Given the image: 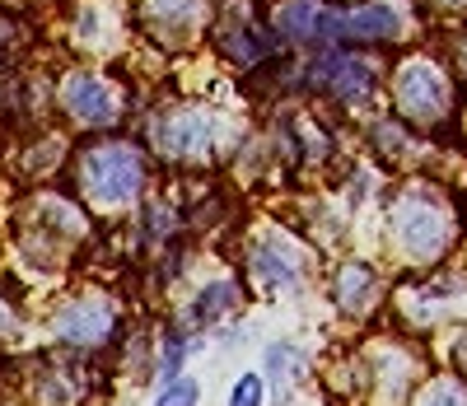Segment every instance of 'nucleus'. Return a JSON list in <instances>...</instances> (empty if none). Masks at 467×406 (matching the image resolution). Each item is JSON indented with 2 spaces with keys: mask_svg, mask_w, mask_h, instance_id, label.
I'll return each mask as SVG.
<instances>
[{
  "mask_svg": "<svg viewBox=\"0 0 467 406\" xmlns=\"http://www.w3.org/2000/svg\"><path fill=\"white\" fill-rule=\"evenodd\" d=\"M140 178H145L140 154L122 141L89 145L80 159V182H85L89 201H99V206H127V201H136Z\"/></svg>",
  "mask_w": 467,
  "mask_h": 406,
  "instance_id": "obj_1",
  "label": "nucleus"
},
{
  "mask_svg": "<svg viewBox=\"0 0 467 406\" xmlns=\"http://www.w3.org/2000/svg\"><path fill=\"white\" fill-rule=\"evenodd\" d=\"M393 229H398V243L411 257H435L449 243V215L435 206L431 196H420V192H411L402 206L393 211Z\"/></svg>",
  "mask_w": 467,
  "mask_h": 406,
  "instance_id": "obj_2",
  "label": "nucleus"
},
{
  "mask_svg": "<svg viewBox=\"0 0 467 406\" xmlns=\"http://www.w3.org/2000/svg\"><path fill=\"white\" fill-rule=\"evenodd\" d=\"M61 103L66 112H75L80 121H89V127H103V121L117 117V89L108 85V79L99 75H70L66 85H61Z\"/></svg>",
  "mask_w": 467,
  "mask_h": 406,
  "instance_id": "obj_3",
  "label": "nucleus"
},
{
  "mask_svg": "<svg viewBox=\"0 0 467 406\" xmlns=\"http://www.w3.org/2000/svg\"><path fill=\"white\" fill-rule=\"evenodd\" d=\"M398 103H402V112H411V117H440L444 103H449L444 75H440L435 66L411 61V66L398 75Z\"/></svg>",
  "mask_w": 467,
  "mask_h": 406,
  "instance_id": "obj_4",
  "label": "nucleus"
},
{
  "mask_svg": "<svg viewBox=\"0 0 467 406\" xmlns=\"http://www.w3.org/2000/svg\"><path fill=\"white\" fill-rule=\"evenodd\" d=\"M108 332H112V308L103 299H75L57 318V337L61 341H75V346H94Z\"/></svg>",
  "mask_w": 467,
  "mask_h": 406,
  "instance_id": "obj_5",
  "label": "nucleus"
},
{
  "mask_svg": "<svg viewBox=\"0 0 467 406\" xmlns=\"http://www.w3.org/2000/svg\"><path fill=\"white\" fill-rule=\"evenodd\" d=\"M154 141H160V150L187 159V154H202L211 145V117L206 112H173L169 121H160V131H154Z\"/></svg>",
  "mask_w": 467,
  "mask_h": 406,
  "instance_id": "obj_6",
  "label": "nucleus"
},
{
  "mask_svg": "<svg viewBox=\"0 0 467 406\" xmlns=\"http://www.w3.org/2000/svg\"><path fill=\"white\" fill-rule=\"evenodd\" d=\"M341 37H356V43H369V37H393L398 33V10L393 5H365V10H350L341 19H332Z\"/></svg>",
  "mask_w": 467,
  "mask_h": 406,
  "instance_id": "obj_7",
  "label": "nucleus"
},
{
  "mask_svg": "<svg viewBox=\"0 0 467 406\" xmlns=\"http://www.w3.org/2000/svg\"><path fill=\"white\" fill-rule=\"evenodd\" d=\"M145 19L154 24V33H187L202 19V0H145Z\"/></svg>",
  "mask_w": 467,
  "mask_h": 406,
  "instance_id": "obj_8",
  "label": "nucleus"
},
{
  "mask_svg": "<svg viewBox=\"0 0 467 406\" xmlns=\"http://www.w3.org/2000/svg\"><path fill=\"white\" fill-rule=\"evenodd\" d=\"M323 24H332V19H323V10L314 5V0H290V5L276 10V33L295 37V43H308Z\"/></svg>",
  "mask_w": 467,
  "mask_h": 406,
  "instance_id": "obj_9",
  "label": "nucleus"
},
{
  "mask_svg": "<svg viewBox=\"0 0 467 406\" xmlns=\"http://www.w3.org/2000/svg\"><path fill=\"white\" fill-rule=\"evenodd\" d=\"M332 75H337V79H332V89H337L341 99H360V94L374 85V75H369L365 61H337Z\"/></svg>",
  "mask_w": 467,
  "mask_h": 406,
  "instance_id": "obj_10",
  "label": "nucleus"
},
{
  "mask_svg": "<svg viewBox=\"0 0 467 406\" xmlns=\"http://www.w3.org/2000/svg\"><path fill=\"white\" fill-rule=\"evenodd\" d=\"M224 308H234V286H229V280H215V286H206L202 299L192 304V318H197V322H215Z\"/></svg>",
  "mask_w": 467,
  "mask_h": 406,
  "instance_id": "obj_11",
  "label": "nucleus"
},
{
  "mask_svg": "<svg viewBox=\"0 0 467 406\" xmlns=\"http://www.w3.org/2000/svg\"><path fill=\"white\" fill-rule=\"evenodd\" d=\"M257 276L266 280V286H290V280H295V266L285 262V253H271V248H262L257 253Z\"/></svg>",
  "mask_w": 467,
  "mask_h": 406,
  "instance_id": "obj_12",
  "label": "nucleus"
},
{
  "mask_svg": "<svg viewBox=\"0 0 467 406\" xmlns=\"http://www.w3.org/2000/svg\"><path fill=\"white\" fill-rule=\"evenodd\" d=\"M369 286H374V276L365 266H346L341 271V304H365L360 295H369Z\"/></svg>",
  "mask_w": 467,
  "mask_h": 406,
  "instance_id": "obj_13",
  "label": "nucleus"
},
{
  "mask_svg": "<svg viewBox=\"0 0 467 406\" xmlns=\"http://www.w3.org/2000/svg\"><path fill=\"white\" fill-rule=\"evenodd\" d=\"M420 406H467V392L458 383H431L420 397Z\"/></svg>",
  "mask_w": 467,
  "mask_h": 406,
  "instance_id": "obj_14",
  "label": "nucleus"
},
{
  "mask_svg": "<svg viewBox=\"0 0 467 406\" xmlns=\"http://www.w3.org/2000/svg\"><path fill=\"white\" fill-rule=\"evenodd\" d=\"M197 397H202V392H197V383H169L154 406H197Z\"/></svg>",
  "mask_w": 467,
  "mask_h": 406,
  "instance_id": "obj_15",
  "label": "nucleus"
},
{
  "mask_svg": "<svg viewBox=\"0 0 467 406\" xmlns=\"http://www.w3.org/2000/svg\"><path fill=\"white\" fill-rule=\"evenodd\" d=\"M257 397H262V379L257 374H248L239 388H234V406H257Z\"/></svg>",
  "mask_w": 467,
  "mask_h": 406,
  "instance_id": "obj_16",
  "label": "nucleus"
},
{
  "mask_svg": "<svg viewBox=\"0 0 467 406\" xmlns=\"http://www.w3.org/2000/svg\"><path fill=\"white\" fill-rule=\"evenodd\" d=\"M453 359H458V370H462V374H467V337H462V341H458V346H453Z\"/></svg>",
  "mask_w": 467,
  "mask_h": 406,
  "instance_id": "obj_17",
  "label": "nucleus"
},
{
  "mask_svg": "<svg viewBox=\"0 0 467 406\" xmlns=\"http://www.w3.org/2000/svg\"><path fill=\"white\" fill-rule=\"evenodd\" d=\"M10 328H15V318H10V308H5V304H0V337H5Z\"/></svg>",
  "mask_w": 467,
  "mask_h": 406,
  "instance_id": "obj_18",
  "label": "nucleus"
},
{
  "mask_svg": "<svg viewBox=\"0 0 467 406\" xmlns=\"http://www.w3.org/2000/svg\"><path fill=\"white\" fill-rule=\"evenodd\" d=\"M462 57H467V47H462Z\"/></svg>",
  "mask_w": 467,
  "mask_h": 406,
  "instance_id": "obj_19",
  "label": "nucleus"
}]
</instances>
